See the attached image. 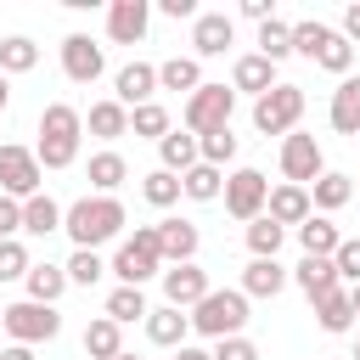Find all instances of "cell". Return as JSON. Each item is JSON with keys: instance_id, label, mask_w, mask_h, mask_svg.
<instances>
[{"instance_id": "obj_1", "label": "cell", "mask_w": 360, "mask_h": 360, "mask_svg": "<svg viewBox=\"0 0 360 360\" xmlns=\"http://www.w3.org/2000/svg\"><path fill=\"white\" fill-rule=\"evenodd\" d=\"M79 135H84V118H79V107H68V101H51V107L39 112V146H34L39 169H68V163L79 158Z\"/></svg>"}, {"instance_id": "obj_2", "label": "cell", "mask_w": 360, "mask_h": 360, "mask_svg": "<svg viewBox=\"0 0 360 360\" xmlns=\"http://www.w3.org/2000/svg\"><path fill=\"white\" fill-rule=\"evenodd\" d=\"M62 231L73 236V248H101V242H112L118 231H124V202L118 197H79L73 208H68V219H62Z\"/></svg>"}, {"instance_id": "obj_3", "label": "cell", "mask_w": 360, "mask_h": 360, "mask_svg": "<svg viewBox=\"0 0 360 360\" xmlns=\"http://www.w3.org/2000/svg\"><path fill=\"white\" fill-rule=\"evenodd\" d=\"M292 51H304L315 68H326V73H343L349 79V68H354V45L338 34V28H326V22H292Z\"/></svg>"}, {"instance_id": "obj_4", "label": "cell", "mask_w": 360, "mask_h": 360, "mask_svg": "<svg viewBox=\"0 0 360 360\" xmlns=\"http://www.w3.org/2000/svg\"><path fill=\"white\" fill-rule=\"evenodd\" d=\"M191 326L202 332V338H242V326H248V292H236V287H214L197 309H191Z\"/></svg>"}, {"instance_id": "obj_5", "label": "cell", "mask_w": 360, "mask_h": 360, "mask_svg": "<svg viewBox=\"0 0 360 360\" xmlns=\"http://www.w3.org/2000/svg\"><path fill=\"white\" fill-rule=\"evenodd\" d=\"M118 276V287H141L146 276L163 270V248H158V225H135V236L118 248V259L107 264Z\"/></svg>"}, {"instance_id": "obj_6", "label": "cell", "mask_w": 360, "mask_h": 360, "mask_svg": "<svg viewBox=\"0 0 360 360\" xmlns=\"http://www.w3.org/2000/svg\"><path fill=\"white\" fill-rule=\"evenodd\" d=\"M0 326L11 332V343H51L56 332H62V315H56V304H34V298H22V304H6V315H0Z\"/></svg>"}, {"instance_id": "obj_7", "label": "cell", "mask_w": 360, "mask_h": 360, "mask_svg": "<svg viewBox=\"0 0 360 360\" xmlns=\"http://www.w3.org/2000/svg\"><path fill=\"white\" fill-rule=\"evenodd\" d=\"M298 118H304V90H298V84H276L270 96L253 101V129H259V135H281V141H287Z\"/></svg>"}, {"instance_id": "obj_8", "label": "cell", "mask_w": 360, "mask_h": 360, "mask_svg": "<svg viewBox=\"0 0 360 360\" xmlns=\"http://www.w3.org/2000/svg\"><path fill=\"white\" fill-rule=\"evenodd\" d=\"M231 107H236V90L225 84H202L197 96H186V129L202 141L214 129H231Z\"/></svg>"}, {"instance_id": "obj_9", "label": "cell", "mask_w": 360, "mask_h": 360, "mask_svg": "<svg viewBox=\"0 0 360 360\" xmlns=\"http://www.w3.org/2000/svg\"><path fill=\"white\" fill-rule=\"evenodd\" d=\"M39 180H45V169L28 146H0V197L28 202V197H39Z\"/></svg>"}, {"instance_id": "obj_10", "label": "cell", "mask_w": 360, "mask_h": 360, "mask_svg": "<svg viewBox=\"0 0 360 360\" xmlns=\"http://www.w3.org/2000/svg\"><path fill=\"white\" fill-rule=\"evenodd\" d=\"M281 174H287V186H315L321 174H326V158H321V146H315V135H287L281 141Z\"/></svg>"}, {"instance_id": "obj_11", "label": "cell", "mask_w": 360, "mask_h": 360, "mask_svg": "<svg viewBox=\"0 0 360 360\" xmlns=\"http://www.w3.org/2000/svg\"><path fill=\"white\" fill-rule=\"evenodd\" d=\"M264 202H270V186H264V174L259 169H236L231 180H225V214L231 219H259L264 214Z\"/></svg>"}, {"instance_id": "obj_12", "label": "cell", "mask_w": 360, "mask_h": 360, "mask_svg": "<svg viewBox=\"0 0 360 360\" xmlns=\"http://www.w3.org/2000/svg\"><path fill=\"white\" fill-rule=\"evenodd\" d=\"M101 68H107V56H101V45H96L90 34H68V39H62V73H68L73 84H96Z\"/></svg>"}, {"instance_id": "obj_13", "label": "cell", "mask_w": 360, "mask_h": 360, "mask_svg": "<svg viewBox=\"0 0 360 360\" xmlns=\"http://www.w3.org/2000/svg\"><path fill=\"white\" fill-rule=\"evenodd\" d=\"M208 292H214V287H208V270H197V264H169V270H163V298H169L174 309H197Z\"/></svg>"}, {"instance_id": "obj_14", "label": "cell", "mask_w": 360, "mask_h": 360, "mask_svg": "<svg viewBox=\"0 0 360 360\" xmlns=\"http://www.w3.org/2000/svg\"><path fill=\"white\" fill-rule=\"evenodd\" d=\"M231 39H236V22H231L225 11H202V17L191 22V45H197V56H225Z\"/></svg>"}, {"instance_id": "obj_15", "label": "cell", "mask_w": 360, "mask_h": 360, "mask_svg": "<svg viewBox=\"0 0 360 360\" xmlns=\"http://www.w3.org/2000/svg\"><path fill=\"white\" fill-rule=\"evenodd\" d=\"M197 225L191 219H158V248H163V264H191L197 259Z\"/></svg>"}, {"instance_id": "obj_16", "label": "cell", "mask_w": 360, "mask_h": 360, "mask_svg": "<svg viewBox=\"0 0 360 360\" xmlns=\"http://www.w3.org/2000/svg\"><path fill=\"white\" fill-rule=\"evenodd\" d=\"M107 34H112L118 45H141V39H146V0H112Z\"/></svg>"}, {"instance_id": "obj_17", "label": "cell", "mask_w": 360, "mask_h": 360, "mask_svg": "<svg viewBox=\"0 0 360 360\" xmlns=\"http://www.w3.org/2000/svg\"><path fill=\"white\" fill-rule=\"evenodd\" d=\"M264 214L287 231V225H304V219L315 214V202H309V191H304V186H276V191H270V202H264Z\"/></svg>"}, {"instance_id": "obj_18", "label": "cell", "mask_w": 360, "mask_h": 360, "mask_svg": "<svg viewBox=\"0 0 360 360\" xmlns=\"http://www.w3.org/2000/svg\"><path fill=\"white\" fill-rule=\"evenodd\" d=\"M186 332H191V315L174 309V304H163V309L146 315V338H152L158 349H186Z\"/></svg>"}, {"instance_id": "obj_19", "label": "cell", "mask_w": 360, "mask_h": 360, "mask_svg": "<svg viewBox=\"0 0 360 360\" xmlns=\"http://www.w3.org/2000/svg\"><path fill=\"white\" fill-rule=\"evenodd\" d=\"M231 90L270 96V90H276V62H264L259 51H253V56H236V68H231Z\"/></svg>"}, {"instance_id": "obj_20", "label": "cell", "mask_w": 360, "mask_h": 360, "mask_svg": "<svg viewBox=\"0 0 360 360\" xmlns=\"http://www.w3.org/2000/svg\"><path fill=\"white\" fill-rule=\"evenodd\" d=\"M152 90H158V68H152V62H129V68H118V101H124L129 112L146 107Z\"/></svg>"}, {"instance_id": "obj_21", "label": "cell", "mask_w": 360, "mask_h": 360, "mask_svg": "<svg viewBox=\"0 0 360 360\" xmlns=\"http://www.w3.org/2000/svg\"><path fill=\"white\" fill-rule=\"evenodd\" d=\"M298 248H304V259H332V253L343 248V236H338V225H332L326 214H309V219L298 225Z\"/></svg>"}, {"instance_id": "obj_22", "label": "cell", "mask_w": 360, "mask_h": 360, "mask_svg": "<svg viewBox=\"0 0 360 360\" xmlns=\"http://www.w3.org/2000/svg\"><path fill=\"white\" fill-rule=\"evenodd\" d=\"M292 276H298V287H304V298H309V304H321L326 292H338V287H343V276H338V264H332V259H298V270H292Z\"/></svg>"}, {"instance_id": "obj_23", "label": "cell", "mask_w": 360, "mask_h": 360, "mask_svg": "<svg viewBox=\"0 0 360 360\" xmlns=\"http://www.w3.org/2000/svg\"><path fill=\"white\" fill-rule=\"evenodd\" d=\"M158 158H163V169H169V174H186V169H197V163H202V146H197V135H191V129H186V135H180V129H169V135L158 141Z\"/></svg>"}, {"instance_id": "obj_24", "label": "cell", "mask_w": 360, "mask_h": 360, "mask_svg": "<svg viewBox=\"0 0 360 360\" xmlns=\"http://www.w3.org/2000/svg\"><path fill=\"white\" fill-rule=\"evenodd\" d=\"M84 354H90V360H118V354H124V326H118L112 315H96V321L84 326Z\"/></svg>"}, {"instance_id": "obj_25", "label": "cell", "mask_w": 360, "mask_h": 360, "mask_svg": "<svg viewBox=\"0 0 360 360\" xmlns=\"http://www.w3.org/2000/svg\"><path fill=\"white\" fill-rule=\"evenodd\" d=\"M326 118H332L338 135H360V79H354V73L332 90V112H326Z\"/></svg>"}, {"instance_id": "obj_26", "label": "cell", "mask_w": 360, "mask_h": 360, "mask_svg": "<svg viewBox=\"0 0 360 360\" xmlns=\"http://www.w3.org/2000/svg\"><path fill=\"white\" fill-rule=\"evenodd\" d=\"M62 219H68V208L56 197H45V191L22 202V231L28 236H51V231H62Z\"/></svg>"}, {"instance_id": "obj_27", "label": "cell", "mask_w": 360, "mask_h": 360, "mask_svg": "<svg viewBox=\"0 0 360 360\" xmlns=\"http://www.w3.org/2000/svg\"><path fill=\"white\" fill-rule=\"evenodd\" d=\"M281 287H287V270H281L276 259H253V264L242 270V292H248V298H276Z\"/></svg>"}, {"instance_id": "obj_28", "label": "cell", "mask_w": 360, "mask_h": 360, "mask_svg": "<svg viewBox=\"0 0 360 360\" xmlns=\"http://www.w3.org/2000/svg\"><path fill=\"white\" fill-rule=\"evenodd\" d=\"M158 84H163V90H186V96H197V90H202V68H197V56H169V62L158 68Z\"/></svg>"}, {"instance_id": "obj_29", "label": "cell", "mask_w": 360, "mask_h": 360, "mask_svg": "<svg viewBox=\"0 0 360 360\" xmlns=\"http://www.w3.org/2000/svg\"><path fill=\"white\" fill-rule=\"evenodd\" d=\"M90 135H96V141L129 135V107H124V101H96V107H90Z\"/></svg>"}, {"instance_id": "obj_30", "label": "cell", "mask_w": 360, "mask_h": 360, "mask_svg": "<svg viewBox=\"0 0 360 360\" xmlns=\"http://www.w3.org/2000/svg\"><path fill=\"white\" fill-rule=\"evenodd\" d=\"M180 191H186L191 202H214V197H225V174H219L214 163H197V169L180 174Z\"/></svg>"}, {"instance_id": "obj_31", "label": "cell", "mask_w": 360, "mask_h": 360, "mask_svg": "<svg viewBox=\"0 0 360 360\" xmlns=\"http://www.w3.org/2000/svg\"><path fill=\"white\" fill-rule=\"evenodd\" d=\"M68 292V264H34L28 270V298L34 304H56Z\"/></svg>"}, {"instance_id": "obj_32", "label": "cell", "mask_w": 360, "mask_h": 360, "mask_svg": "<svg viewBox=\"0 0 360 360\" xmlns=\"http://www.w3.org/2000/svg\"><path fill=\"white\" fill-rule=\"evenodd\" d=\"M315 321H321V332H349L354 326V304H349V287H338V292H326L321 304H315Z\"/></svg>"}, {"instance_id": "obj_33", "label": "cell", "mask_w": 360, "mask_h": 360, "mask_svg": "<svg viewBox=\"0 0 360 360\" xmlns=\"http://www.w3.org/2000/svg\"><path fill=\"white\" fill-rule=\"evenodd\" d=\"M124 174H129V163H124L118 152H96V158H90V186H96L101 197H112V191L124 186Z\"/></svg>"}, {"instance_id": "obj_34", "label": "cell", "mask_w": 360, "mask_h": 360, "mask_svg": "<svg viewBox=\"0 0 360 360\" xmlns=\"http://www.w3.org/2000/svg\"><path fill=\"white\" fill-rule=\"evenodd\" d=\"M349 197H354V180H349V174H321L315 191H309V202H315L321 214H338Z\"/></svg>"}, {"instance_id": "obj_35", "label": "cell", "mask_w": 360, "mask_h": 360, "mask_svg": "<svg viewBox=\"0 0 360 360\" xmlns=\"http://www.w3.org/2000/svg\"><path fill=\"white\" fill-rule=\"evenodd\" d=\"M259 56H264V62H281V56H292V22H281V17L259 22Z\"/></svg>"}, {"instance_id": "obj_36", "label": "cell", "mask_w": 360, "mask_h": 360, "mask_svg": "<svg viewBox=\"0 0 360 360\" xmlns=\"http://www.w3.org/2000/svg\"><path fill=\"white\" fill-rule=\"evenodd\" d=\"M107 315H112L118 326H129V321H146L152 309H146L141 287H112V292H107Z\"/></svg>"}, {"instance_id": "obj_37", "label": "cell", "mask_w": 360, "mask_h": 360, "mask_svg": "<svg viewBox=\"0 0 360 360\" xmlns=\"http://www.w3.org/2000/svg\"><path fill=\"white\" fill-rule=\"evenodd\" d=\"M39 62V45L28 39V34H11V39H0V73H28Z\"/></svg>"}, {"instance_id": "obj_38", "label": "cell", "mask_w": 360, "mask_h": 360, "mask_svg": "<svg viewBox=\"0 0 360 360\" xmlns=\"http://www.w3.org/2000/svg\"><path fill=\"white\" fill-rule=\"evenodd\" d=\"M141 197H146L152 208H169V202H180L186 191H180V174H169V169H152V174L141 180Z\"/></svg>"}, {"instance_id": "obj_39", "label": "cell", "mask_w": 360, "mask_h": 360, "mask_svg": "<svg viewBox=\"0 0 360 360\" xmlns=\"http://www.w3.org/2000/svg\"><path fill=\"white\" fill-rule=\"evenodd\" d=\"M281 236H287V231H281V225H276L270 214H259V219L248 225V248H253V259H276Z\"/></svg>"}, {"instance_id": "obj_40", "label": "cell", "mask_w": 360, "mask_h": 360, "mask_svg": "<svg viewBox=\"0 0 360 360\" xmlns=\"http://www.w3.org/2000/svg\"><path fill=\"white\" fill-rule=\"evenodd\" d=\"M129 129H135V135H146V141H163V135H169V112H163L158 101H146V107H135V112H129Z\"/></svg>"}, {"instance_id": "obj_41", "label": "cell", "mask_w": 360, "mask_h": 360, "mask_svg": "<svg viewBox=\"0 0 360 360\" xmlns=\"http://www.w3.org/2000/svg\"><path fill=\"white\" fill-rule=\"evenodd\" d=\"M101 276H107L101 253H90V248H73V259H68V281H79V287H96Z\"/></svg>"}, {"instance_id": "obj_42", "label": "cell", "mask_w": 360, "mask_h": 360, "mask_svg": "<svg viewBox=\"0 0 360 360\" xmlns=\"http://www.w3.org/2000/svg\"><path fill=\"white\" fill-rule=\"evenodd\" d=\"M28 270H34V259H28V248L11 236V242H0V281H28Z\"/></svg>"}, {"instance_id": "obj_43", "label": "cell", "mask_w": 360, "mask_h": 360, "mask_svg": "<svg viewBox=\"0 0 360 360\" xmlns=\"http://www.w3.org/2000/svg\"><path fill=\"white\" fill-rule=\"evenodd\" d=\"M197 146H202V163H214V169H225V163L236 158V135H231V129H214V135H202Z\"/></svg>"}, {"instance_id": "obj_44", "label": "cell", "mask_w": 360, "mask_h": 360, "mask_svg": "<svg viewBox=\"0 0 360 360\" xmlns=\"http://www.w3.org/2000/svg\"><path fill=\"white\" fill-rule=\"evenodd\" d=\"M332 264H338V276L349 287H360V236H343V248L332 253Z\"/></svg>"}, {"instance_id": "obj_45", "label": "cell", "mask_w": 360, "mask_h": 360, "mask_svg": "<svg viewBox=\"0 0 360 360\" xmlns=\"http://www.w3.org/2000/svg\"><path fill=\"white\" fill-rule=\"evenodd\" d=\"M22 231V202L17 197H0V242H11Z\"/></svg>"}, {"instance_id": "obj_46", "label": "cell", "mask_w": 360, "mask_h": 360, "mask_svg": "<svg viewBox=\"0 0 360 360\" xmlns=\"http://www.w3.org/2000/svg\"><path fill=\"white\" fill-rule=\"evenodd\" d=\"M214 360H259V349H253L248 338H219V349H214Z\"/></svg>"}, {"instance_id": "obj_47", "label": "cell", "mask_w": 360, "mask_h": 360, "mask_svg": "<svg viewBox=\"0 0 360 360\" xmlns=\"http://www.w3.org/2000/svg\"><path fill=\"white\" fill-rule=\"evenodd\" d=\"M158 6H163V17H191V22L202 17V11H197V0H158Z\"/></svg>"}, {"instance_id": "obj_48", "label": "cell", "mask_w": 360, "mask_h": 360, "mask_svg": "<svg viewBox=\"0 0 360 360\" xmlns=\"http://www.w3.org/2000/svg\"><path fill=\"white\" fill-rule=\"evenodd\" d=\"M242 17H253V22H270L276 11H270V0H242Z\"/></svg>"}, {"instance_id": "obj_49", "label": "cell", "mask_w": 360, "mask_h": 360, "mask_svg": "<svg viewBox=\"0 0 360 360\" xmlns=\"http://www.w3.org/2000/svg\"><path fill=\"white\" fill-rule=\"evenodd\" d=\"M343 39H349V45H354V39H360V0H354V6H349V11H343Z\"/></svg>"}, {"instance_id": "obj_50", "label": "cell", "mask_w": 360, "mask_h": 360, "mask_svg": "<svg viewBox=\"0 0 360 360\" xmlns=\"http://www.w3.org/2000/svg\"><path fill=\"white\" fill-rule=\"evenodd\" d=\"M0 360H34V349L28 343H11V349H0Z\"/></svg>"}, {"instance_id": "obj_51", "label": "cell", "mask_w": 360, "mask_h": 360, "mask_svg": "<svg viewBox=\"0 0 360 360\" xmlns=\"http://www.w3.org/2000/svg\"><path fill=\"white\" fill-rule=\"evenodd\" d=\"M174 360H214V354H208V349H191V343H186V349H174Z\"/></svg>"}, {"instance_id": "obj_52", "label": "cell", "mask_w": 360, "mask_h": 360, "mask_svg": "<svg viewBox=\"0 0 360 360\" xmlns=\"http://www.w3.org/2000/svg\"><path fill=\"white\" fill-rule=\"evenodd\" d=\"M6 101H11V84H6V73H0V112H6Z\"/></svg>"}, {"instance_id": "obj_53", "label": "cell", "mask_w": 360, "mask_h": 360, "mask_svg": "<svg viewBox=\"0 0 360 360\" xmlns=\"http://www.w3.org/2000/svg\"><path fill=\"white\" fill-rule=\"evenodd\" d=\"M349 304H354V315H360V287H349Z\"/></svg>"}, {"instance_id": "obj_54", "label": "cell", "mask_w": 360, "mask_h": 360, "mask_svg": "<svg viewBox=\"0 0 360 360\" xmlns=\"http://www.w3.org/2000/svg\"><path fill=\"white\" fill-rule=\"evenodd\" d=\"M118 360H141V354H118Z\"/></svg>"}, {"instance_id": "obj_55", "label": "cell", "mask_w": 360, "mask_h": 360, "mask_svg": "<svg viewBox=\"0 0 360 360\" xmlns=\"http://www.w3.org/2000/svg\"><path fill=\"white\" fill-rule=\"evenodd\" d=\"M354 360H360V343H354Z\"/></svg>"}, {"instance_id": "obj_56", "label": "cell", "mask_w": 360, "mask_h": 360, "mask_svg": "<svg viewBox=\"0 0 360 360\" xmlns=\"http://www.w3.org/2000/svg\"><path fill=\"white\" fill-rule=\"evenodd\" d=\"M0 315H6V304H0Z\"/></svg>"}]
</instances>
